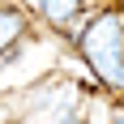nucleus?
Here are the masks:
<instances>
[{
    "label": "nucleus",
    "mask_w": 124,
    "mask_h": 124,
    "mask_svg": "<svg viewBox=\"0 0 124 124\" xmlns=\"http://www.w3.org/2000/svg\"><path fill=\"white\" fill-rule=\"evenodd\" d=\"M77 51L107 90L124 94V17L120 13H94L86 30L77 34Z\"/></svg>",
    "instance_id": "f257e3e1"
},
{
    "label": "nucleus",
    "mask_w": 124,
    "mask_h": 124,
    "mask_svg": "<svg viewBox=\"0 0 124 124\" xmlns=\"http://www.w3.org/2000/svg\"><path fill=\"white\" fill-rule=\"evenodd\" d=\"M26 124H81V103L69 94V99H56L47 111H34Z\"/></svg>",
    "instance_id": "f03ea898"
},
{
    "label": "nucleus",
    "mask_w": 124,
    "mask_h": 124,
    "mask_svg": "<svg viewBox=\"0 0 124 124\" xmlns=\"http://www.w3.org/2000/svg\"><path fill=\"white\" fill-rule=\"evenodd\" d=\"M34 9H39V17H47L51 26H69L81 13V0H34Z\"/></svg>",
    "instance_id": "7ed1b4c3"
},
{
    "label": "nucleus",
    "mask_w": 124,
    "mask_h": 124,
    "mask_svg": "<svg viewBox=\"0 0 124 124\" xmlns=\"http://www.w3.org/2000/svg\"><path fill=\"white\" fill-rule=\"evenodd\" d=\"M22 34H26V17L17 9H4V4H0V51H9Z\"/></svg>",
    "instance_id": "20e7f679"
},
{
    "label": "nucleus",
    "mask_w": 124,
    "mask_h": 124,
    "mask_svg": "<svg viewBox=\"0 0 124 124\" xmlns=\"http://www.w3.org/2000/svg\"><path fill=\"white\" fill-rule=\"evenodd\" d=\"M111 124H124V107H116V111H111Z\"/></svg>",
    "instance_id": "39448f33"
}]
</instances>
